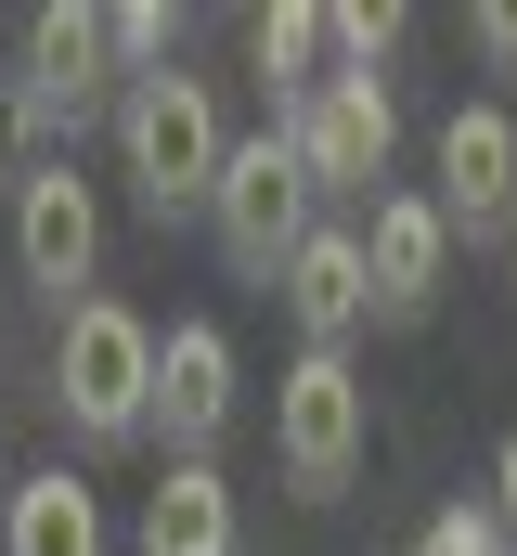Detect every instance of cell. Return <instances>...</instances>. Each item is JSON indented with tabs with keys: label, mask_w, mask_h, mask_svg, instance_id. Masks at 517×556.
Listing matches in <instances>:
<instances>
[{
	"label": "cell",
	"mask_w": 517,
	"mask_h": 556,
	"mask_svg": "<svg viewBox=\"0 0 517 556\" xmlns=\"http://www.w3.org/2000/svg\"><path fill=\"white\" fill-rule=\"evenodd\" d=\"M414 556H517V544L492 531V505H440V518L414 531Z\"/></svg>",
	"instance_id": "e0dca14e"
},
{
	"label": "cell",
	"mask_w": 517,
	"mask_h": 556,
	"mask_svg": "<svg viewBox=\"0 0 517 556\" xmlns=\"http://www.w3.org/2000/svg\"><path fill=\"white\" fill-rule=\"evenodd\" d=\"M220 427H234V337H220V324H168V337H155L142 440H168V466H207Z\"/></svg>",
	"instance_id": "52a82bcc"
},
{
	"label": "cell",
	"mask_w": 517,
	"mask_h": 556,
	"mask_svg": "<svg viewBox=\"0 0 517 556\" xmlns=\"http://www.w3.org/2000/svg\"><path fill=\"white\" fill-rule=\"evenodd\" d=\"M142 402H155V324L129 298H78L65 311V363H52V415L78 427L91 453H129Z\"/></svg>",
	"instance_id": "7a4b0ae2"
},
{
	"label": "cell",
	"mask_w": 517,
	"mask_h": 556,
	"mask_svg": "<svg viewBox=\"0 0 517 556\" xmlns=\"http://www.w3.org/2000/svg\"><path fill=\"white\" fill-rule=\"evenodd\" d=\"M440 260H453L440 207H427V194H376V233H363V298L414 324V311L440 298Z\"/></svg>",
	"instance_id": "8fae6325"
},
{
	"label": "cell",
	"mask_w": 517,
	"mask_h": 556,
	"mask_svg": "<svg viewBox=\"0 0 517 556\" xmlns=\"http://www.w3.org/2000/svg\"><path fill=\"white\" fill-rule=\"evenodd\" d=\"M207 233H220V260L247 285H272L285 260H298V233H311V181H298V155H285V130H258L220 155V181H207Z\"/></svg>",
	"instance_id": "277c9868"
},
{
	"label": "cell",
	"mask_w": 517,
	"mask_h": 556,
	"mask_svg": "<svg viewBox=\"0 0 517 556\" xmlns=\"http://www.w3.org/2000/svg\"><path fill=\"white\" fill-rule=\"evenodd\" d=\"M220 104H207V78H181V65H155V78H129L117 91V168L129 194L155 207V220H181V207H207V181H220Z\"/></svg>",
	"instance_id": "6da1fadb"
},
{
	"label": "cell",
	"mask_w": 517,
	"mask_h": 556,
	"mask_svg": "<svg viewBox=\"0 0 517 556\" xmlns=\"http://www.w3.org/2000/svg\"><path fill=\"white\" fill-rule=\"evenodd\" d=\"M272 453H285V492L298 505H337L363 479V376L350 350H298L285 389H272Z\"/></svg>",
	"instance_id": "3957f363"
},
{
	"label": "cell",
	"mask_w": 517,
	"mask_h": 556,
	"mask_svg": "<svg viewBox=\"0 0 517 556\" xmlns=\"http://www.w3.org/2000/svg\"><path fill=\"white\" fill-rule=\"evenodd\" d=\"M272 130H285V155H298L311 194H376L388 155H401V104H388V78H337L324 65V91L298 117H272Z\"/></svg>",
	"instance_id": "5b68a950"
},
{
	"label": "cell",
	"mask_w": 517,
	"mask_h": 556,
	"mask_svg": "<svg viewBox=\"0 0 517 556\" xmlns=\"http://www.w3.org/2000/svg\"><path fill=\"white\" fill-rule=\"evenodd\" d=\"M142 556H234V479L220 466H168L142 492Z\"/></svg>",
	"instance_id": "4fadbf2b"
},
{
	"label": "cell",
	"mask_w": 517,
	"mask_h": 556,
	"mask_svg": "<svg viewBox=\"0 0 517 556\" xmlns=\"http://www.w3.org/2000/svg\"><path fill=\"white\" fill-rule=\"evenodd\" d=\"M324 52H337V78H376L388 52H401V0H337L324 13Z\"/></svg>",
	"instance_id": "2e32d148"
},
{
	"label": "cell",
	"mask_w": 517,
	"mask_h": 556,
	"mask_svg": "<svg viewBox=\"0 0 517 556\" xmlns=\"http://www.w3.org/2000/svg\"><path fill=\"white\" fill-rule=\"evenodd\" d=\"M0 492H13V466H0Z\"/></svg>",
	"instance_id": "44dd1931"
},
{
	"label": "cell",
	"mask_w": 517,
	"mask_h": 556,
	"mask_svg": "<svg viewBox=\"0 0 517 556\" xmlns=\"http://www.w3.org/2000/svg\"><path fill=\"white\" fill-rule=\"evenodd\" d=\"M247 52H258V78H272V104H285V117L324 91V13H311V0H272V13L247 26Z\"/></svg>",
	"instance_id": "5bb4252c"
},
{
	"label": "cell",
	"mask_w": 517,
	"mask_h": 556,
	"mask_svg": "<svg viewBox=\"0 0 517 556\" xmlns=\"http://www.w3.org/2000/svg\"><path fill=\"white\" fill-rule=\"evenodd\" d=\"M0 556H104V505H91V479H13L0 492Z\"/></svg>",
	"instance_id": "7c38bea8"
},
{
	"label": "cell",
	"mask_w": 517,
	"mask_h": 556,
	"mask_svg": "<svg viewBox=\"0 0 517 556\" xmlns=\"http://www.w3.org/2000/svg\"><path fill=\"white\" fill-rule=\"evenodd\" d=\"M427 207H440V233H492L517 207V117L505 104H453L440 117V194Z\"/></svg>",
	"instance_id": "9c48e42d"
},
{
	"label": "cell",
	"mask_w": 517,
	"mask_h": 556,
	"mask_svg": "<svg viewBox=\"0 0 517 556\" xmlns=\"http://www.w3.org/2000/svg\"><path fill=\"white\" fill-rule=\"evenodd\" d=\"M91 260H104V207H91V181H78L65 155H39V168L13 181V273H26V285H52V298L78 311Z\"/></svg>",
	"instance_id": "8992f818"
},
{
	"label": "cell",
	"mask_w": 517,
	"mask_h": 556,
	"mask_svg": "<svg viewBox=\"0 0 517 556\" xmlns=\"http://www.w3.org/2000/svg\"><path fill=\"white\" fill-rule=\"evenodd\" d=\"M505 260H517V207H505Z\"/></svg>",
	"instance_id": "ffe728a7"
},
{
	"label": "cell",
	"mask_w": 517,
	"mask_h": 556,
	"mask_svg": "<svg viewBox=\"0 0 517 556\" xmlns=\"http://www.w3.org/2000/svg\"><path fill=\"white\" fill-rule=\"evenodd\" d=\"M168 52H181V13H168V0H117V13H104V65H117V91L155 78Z\"/></svg>",
	"instance_id": "9a60e30c"
},
{
	"label": "cell",
	"mask_w": 517,
	"mask_h": 556,
	"mask_svg": "<svg viewBox=\"0 0 517 556\" xmlns=\"http://www.w3.org/2000/svg\"><path fill=\"white\" fill-rule=\"evenodd\" d=\"M492 531L517 544V427H505V453H492Z\"/></svg>",
	"instance_id": "ac0fdd59"
},
{
	"label": "cell",
	"mask_w": 517,
	"mask_h": 556,
	"mask_svg": "<svg viewBox=\"0 0 517 556\" xmlns=\"http://www.w3.org/2000/svg\"><path fill=\"white\" fill-rule=\"evenodd\" d=\"M285 311H298V337H311V350H350V337H363V311H376V298H363V233H337V220H311V233H298V260H285Z\"/></svg>",
	"instance_id": "30bf717a"
},
{
	"label": "cell",
	"mask_w": 517,
	"mask_h": 556,
	"mask_svg": "<svg viewBox=\"0 0 517 556\" xmlns=\"http://www.w3.org/2000/svg\"><path fill=\"white\" fill-rule=\"evenodd\" d=\"M479 52H492V65H517V0H492V13H479Z\"/></svg>",
	"instance_id": "d6986e66"
},
{
	"label": "cell",
	"mask_w": 517,
	"mask_h": 556,
	"mask_svg": "<svg viewBox=\"0 0 517 556\" xmlns=\"http://www.w3.org/2000/svg\"><path fill=\"white\" fill-rule=\"evenodd\" d=\"M104 91H117V65H104V13L52 0V13L26 26V91H13V117L52 142V130H78V117H91Z\"/></svg>",
	"instance_id": "ba28073f"
}]
</instances>
